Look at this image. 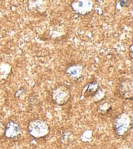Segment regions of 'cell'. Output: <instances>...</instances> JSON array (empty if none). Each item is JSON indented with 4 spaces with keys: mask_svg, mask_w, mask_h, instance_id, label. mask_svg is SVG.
<instances>
[{
    "mask_svg": "<svg viewBox=\"0 0 133 149\" xmlns=\"http://www.w3.org/2000/svg\"><path fill=\"white\" fill-rule=\"evenodd\" d=\"M27 131L31 137L36 139H39L46 137L49 135L50 127L46 121L36 118L29 122Z\"/></svg>",
    "mask_w": 133,
    "mask_h": 149,
    "instance_id": "obj_1",
    "label": "cell"
},
{
    "mask_svg": "<svg viewBox=\"0 0 133 149\" xmlns=\"http://www.w3.org/2000/svg\"><path fill=\"white\" fill-rule=\"evenodd\" d=\"M132 126L131 118L125 113L117 115L113 122V128L118 137H123L129 131Z\"/></svg>",
    "mask_w": 133,
    "mask_h": 149,
    "instance_id": "obj_2",
    "label": "cell"
},
{
    "mask_svg": "<svg viewBox=\"0 0 133 149\" xmlns=\"http://www.w3.org/2000/svg\"><path fill=\"white\" fill-rule=\"evenodd\" d=\"M71 97L70 89L64 85H59L53 90L51 98L55 104L63 106L67 104Z\"/></svg>",
    "mask_w": 133,
    "mask_h": 149,
    "instance_id": "obj_3",
    "label": "cell"
},
{
    "mask_svg": "<svg viewBox=\"0 0 133 149\" xmlns=\"http://www.w3.org/2000/svg\"><path fill=\"white\" fill-rule=\"evenodd\" d=\"M74 12L80 15H86L92 12L93 3L90 0H76L71 5Z\"/></svg>",
    "mask_w": 133,
    "mask_h": 149,
    "instance_id": "obj_4",
    "label": "cell"
},
{
    "mask_svg": "<svg viewBox=\"0 0 133 149\" xmlns=\"http://www.w3.org/2000/svg\"><path fill=\"white\" fill-rule=\"evenodd\" d=\"M4 135L7 139H10L20 138L22 135V132L19 124L14 120H9L5 126Z\"/></svg>",
    "mask_w": 133,
    "mask_h": 149,
    "instance_id": "obj_5",
    "label": "cell"
},
{
    "mask_svg": "<svg viewBox=\"0 0 133 149\" xmlns=\"http://www.w3.org/2000/svg\"><path fill=\"white\" fill-rule=\"evenodd\" d=\"M119 92L125 100H132L133 97V84L131 79H125L119 85Z\"/></svg>",
    "mask_w": 133,
    "mask_h": 149,
    "instance_id": "obj_6",
    "label": "cell"
},
{
    "mask_svg": "<svg viewBox=\"0 0 133 149\" xmlns=\"http://www.w3.org/2000/svg\"><path fill=\"white\" fill-rule=\"evenodd\" d=\"M65 73L70 79L79 81L83 77L84 70L81 65L73 63L66 68Z\"/></svg>",
    "mask_w": 133,
    "mask_h": 149,
    "instance_id": "obj_7",
    "label": "cell"
},
{
    "mask_svg": "<svg viewBox=\"0 0 133 149\" xmlns=\"http://www.w3.org/2000/svg\"><path fill=\"white\" fill-rule=\"evenodd\" d=\"M100 88V85L97 81H92L89 82L86 85V87H85V90L83 92L84 97L87 98L94 96L99 92Z\"/></svg>",
    "mask_w": 133,
    "mask_h": 149,
    "instance_id": "obj_8",
    "label": "cell"
},
{
    "mask_svg": "<svg viewBox=\"0 0 133 149\" xmlns=\"http://www.w3.org/2000/svg\"><path fill=\"white\" fill-rule=\"evenodd\" d=\"M112 109V106L108 102H104L98 106V112L100 114H101L102 115H105L106 113H108L110 112V111Z\"/></svg>",
    "mask_w": 133,
    "mask_h": 149,
    "instance_id": "obj_9",
    "label": "cell"
},
{
    "mask_svg": "<svg viewBox=\"0 0 133 149\" xmlns=\"http://www.w3.org/2000/svg\"><path fill=\"white\" fill-rule=\"evenodd\" d=\"M73 134L70 132H65L63 133L62 136V140L65 141L64 143H68L73 139Z\"/></svg>",
    "mask_w": 133,
    "mask_h": 149,
    "instance_id": "obj_10",
    "label": "cell"
},
{
    "mask_svg": "<svg viewBox=\"0 0 133 149\" xmlns=\"http://www.w3.org/2000/svg\"><path fill=\"white\" fill-rule=\"evenodd\" d=\"M5 128V126L4 125V124L0 120V138L2 137L4 135Z\"/></svg>",
    "mask_w": 133,
    "mask_h": 149,
    "instance_id": "obj_11",
    "label": "cell"
},
{
    "mask_svg": "<svg viewBox=\"0 0 133 149\" xmlns=\"http://www.w3.org/2000/svg\"><path fill=\"white\" fill-rule=\"evenodd\" d=\"M119 4L122 7H126L128 6V1L127 0H120L119 1Z\"/></svg>",
    "mask_w": 133,
    "mask_h": 149,
    "instance_id": "obj_12",
    "label": "cell"
},
{
    "mask_svg": "<svg viewBox=\"0 0 133 149\" xmlns=\"http://www.w3.org/2000/svg\"><path fill=\"white\" fill-rule=\"evenodd\" d=\"M129 56H130V58H131V60H132V45H131V47H130V49H129Z\"/></svg>",
    "mask_w": 133,
    "mask_h": 149,
    "instance_id": "obj_13",
    "label": "cell"
}]
</instances>
